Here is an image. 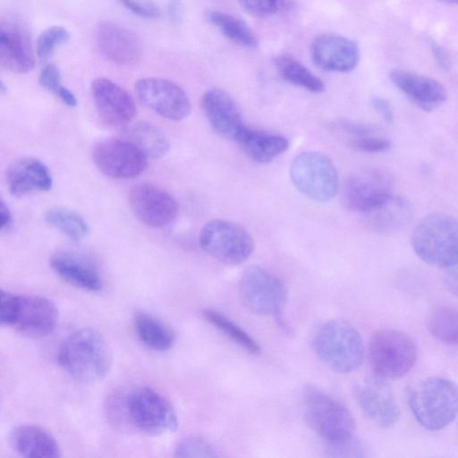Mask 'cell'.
<instances>
[{
	"mask_svg": "<svg viewBox=\"0 0 458 458\" xmlns=\"http://www.w3.org/2000/svg\"><path fill=\"white\" fill-rule=\"evenodd\" d=\"M60 367L75 380L94 384L103 380L113 364L112 349L93 328H80L67 335L57 352Z\"/></svg>",
	"mask_w": 458,
	"mask_h": 458,
	"instance_id": "6da1fadb",
	"label": "cell"
},
{
	"mask_svg": "<svg viewBox=\"0 0 458 458\" xmlns=\"http://www.w3.org/2000/svg\"><path fill=\"white\" fill-rule=\"evenodd\" d=\"M408 404L421 427L440 430L458 415V386L448 378L427 377L410 389Z\"/></svg>",
	"mask_w": 458,
	"mask_h": 458,
	"instance_id": "7a4b0ae2",
	"label": "cell"
},
{
	"mask_svg": "<svg viewBox=\"0 0 458 458\" xmlns=\"http://www.w3.org/2000/svg\"><path fill=\"white\" fill-rule=\"evenodd\" d=\"M411 242L421 260L445 269L458 261V220L441 212L428 214L413 229Z\"/></svg>",
	"mask_w": 458,
	"mask_h": 458,
	"instance_id": "3957f363",
	"label": "cell"
},
{
	"mask_svg": "<svg viewBox=\"0 0 458 458\" xmlns=\"http://www.w3.org/2000/svg\"><path fill=\"white\" fill-rule=\"evenodd\" d=\"M312 346L318 359L338 373L357 369L364 357V344L360 333L342 319L323 324L314 335Z\"/></svg>",
	"mask_w": 458,
	"mask_h": 458,
	"instance_id": "277c9868",
	"label": "cell"
},
{
	"mask_svg": "<svg viewBox=\"0 0 458 458\" xmlns=\"http://www.w3.org/2000/svg\"><path fill=\"white\" fill-rule=\"evenodd\" d=\"M0 322L32 337L51 334L58 322V310L50 300L0 291Z\"/></svg>",
	"mask_w": 458,
	"mask_h": 458,
	"instance_id": "5b68a950",
	"label": "cell"
},
{
	"mask_svg": "<svg viewBox=\"0 0 458 458\" xmlns=\"http://www.w3.org/2000/svg\"><path fill=\"white\" fill-rule=\"evenodd\" d=\"M303 408L309 426L330 445L353 437L355 420L351 411L321 390L313 386L306 388Z\"/></svg>",
	"mask_w": 458,
	"mask_h": 458,
	"instance_id": "8992f818",
	"label": "cell"
},
{
	"mask_svg": "<svg viewBox=\"0 0 458 458\" xmlns=\"http://www.w3.org/2000/svg\"><path fill=\"white\" fill-rule=\"evenodd\" d=\"M369 359L375 375L385 379L399 378L415 365L417 347L407 334L382 329L375 332L369 340Z\"/></svg>",
	"mask_w": 458,
	"mask_h": 458,
	"instance_id": "52a82bcc",
	"label": "cell"
},
{
	"mask_svg": "<svg viewBox=\"0 0 458 458\" xmlns=\"http://www.w3.org/2000/svg\"><path fill=\"white\" fill-rule=\"evenodd\" d=\"M128 420L141 432L160 436L178 427L176 411L170 401L158 391L142 386L124 397Z\"/></svg>",
	"mask_w": 458,
	"mask_h": 458,
	"instance_id": "ba28073f",
	"label": "cell"
},
{
	"mask_svg": "<svg viewBox=\"0 0 458 458\" xmlns=\"http://www.w3.org/2000/svg\"><path fill=\"white\" fill-rule=\"evenodd\" d=\"M290 177L301 194L318 202L330 201L338 191L335 166L327 155L318 151L296 156L290 167Z\"/></svg>",
	"mask_w": 458,
	"mask_h": 458,
	"instance_id": "9c48e42d",
	"label": "cell"
},
{
	"mask_svg": "<svg viewBox=\"0 0 458 458\" xmlns=\"http://www.w3.org/2000/svg\"><path fill=\"white\" fill-rule=\"evenodd\" d=\"M200 248L216 260L227 265H239L252 254L255 243L242 225L228 220L216 219L201 229Z\"/></svg>",
	"mask_w": 458,
	"mask_h": 458,
	"instance_id": "30bf717a",
	"label": "cell"
},
{
	"mask_svg": "<svg viewBox=\"0 0 458 458\" xmlns=\"http://www.w3.org/2000/svg\"><path fill=\"white\" fill-rule=\"evenodd\" d=\"M240 298L251 312L260 316H280L286 300V288L275 275L258 266L244 270L240 281Z\"/></svg>",
	"mask_w": 458,
	"mask_h": 458,
	"instance_id": "8fae6325",
	"label": "cell"
},
{
	"mask_svg": "<svg viewBox=\"0 0 458 458\" xmlns=\"http://www.w3.org/2000/svg\"><path fill=\"white\" fill-rule=\"evenodd\" d=\"M92 157L104 174L116 179L134 178L148 165L145 153L125 138L99 141L93 149Z\"/></svg>",
	"mask_w": 458,
	"mask_h": 458,
	"instance_id": "7c38bea8",
	"label": "cell"
},
{
	"mask_svg": "<svg viewBox=\"0 0 458 458\" xmlns=\"http://www.w3.org/2000/svg\"><path fill=\"white\" fill-rule=\"evenodd\" d=\"M135 92L144 106L164 118L180 121L191 113V106L187 94L172 81L142 78L135 83Z\"/></svg>",
	"mask_w": 458,
	"mask_h": 458,
	"instance_id": "4fadbf2b",
	"label": "cell"
},
{
	"mask_svg": "<svg viewBox=\"0 0 458 458\" xmlns=\"http://www.w3.org/2000/svg\"><path fill=\"white\" fill-rule=\"evenodd\" d=\"M392 175L381 168H366L352 174L344 186V200L353 211L365 213L393 195Z\"/></svg>",
	"mask_w": 458,
	"mask_h": 458,
	"instance_id": "5bb4252c",
	"label": "cell"
},
{
	"mask_svg": "<svg viewBox=\"0 0 458 458\" xmlns=\"http://www.w3.org/2000/svg\"><path fill=\"white\" fill-rule=\"evenodd\" d=\"M354 394L362 413L377 426L388 428L398 420L400 410L385 378L375 375L364 379Z\"/></svg>",
	"mask_w": 458,
	"mask_h": 458,
	"instance_id": "9a60e30c",
	"label": "cell"
},
{
	"mask_svg": "<svg viewBox=\"0 0 458 458\" xmlns=\"http://www.w3.org/2000/svg\"><path fill=\"white\" fill-rule=\"evenodd\" d=\"M129 203L138 219L154 228L170 225L179 210L173 196L151 183H140L131 187Z\"/></svg>",
	"mask_w": 458,
	"mask_h": 458,
	"instance_id": "2e32d148",
	"label": "cell"
},
{
	"mask_svg": "<svg viewBox=\"0 0 458 458\" xmlns=\"http://www.w3.org/2000/svg\"><path fill=\"white\" fill-rule=\"evenodd\" d=\"M91 94L98 116L109 126L126 125L136 114L131 96L107 78L95 79L91 83Z\"/></svg>",
	"mask_w": 458,
	"mask_h": 458,
	"instance_id": "e0dca14e",
	"label": "cell"
},
{
	"mask_svg": "<svg viewBox=\"0 0 458 458\" xmlns=\"http://www.w3.org/2000/svg\"><path fill=\"white\" fill-rule=\"evenodd\" d=\"M96 42L101 54L119 65H132L142 56V44L131 30L112 21L99 22Z\"/></svg>",
	"mask_w": 458,
	"mask_h": 458,
	"instance_id": "ac0fdd59",
	"label": "cell"
},
{
	"mask_svg": "<svg viewBox=\"0 0 458 458\" xmlns=\"http://www.w3.org/2000/svg\"><path fill=\"white\" fill-rule=\"evenodd\" d=\"M310 54L315 64L328 72H351L360 60L358 45L350 38L334 34L315 38L311 44Z\"/></svg>",
	"mask_w": 458,
	"mask_h": 458,
	"instance_id": "d6986e66",
	"label": "cell"
},
{
	"mask_svg": "<svg viewBox=\"0 0 458 458\" xmlns=\"http://www.w3.org/2000/svg\"><path fill=\"white\" fill-rule=\"evenodd\" d=\"M201 106L212 129L221 137L235 140L244 127L237 104L219 89L206 91Z\"/></svg>",
	"mask_w": 458,
	"mask_h": 458,
	"instance_id": "ffe728a7",
	"label": "cell"
},
{
	"mask_svg": "<svg viewBox=\"0 0 458 458\" xmlns=\"http://www.w3.org/2000/svg\"><path fill=\"white\" fill-rule=\"evenodd\" d=\"M389 76L393 84L424 111H433L446 100L445 88L435 79L400 69L392 70Z\"/></svg>",
	"mask_w": 458,
	"mask_h": 458,
	"instance_id": "44dd1931",
	"label": "cell"
},
{
	"mask_svg": "<svg viewBox=\"0 0 458 458\" xmlns=\"http://www.w3.org/2000/svg\"><path fill=\"white\" fill-rule=\"evenodd\" d=\"M6 180L9 191L15 197H22L34 191H47L53 179L47 166L33 157L21 158L8 168Z\"/></svg>",
	"mask_w": 458,
	"mask_h": 458,
	"instance_id": "7402d4cb",
	"label": "cell"
},
{
	"mask_svg": "<svg viewBox=\"0 0 458 458\" xmlns=\"http://www.w3.org/2000/svg\"><path fill=\"white\" fill-rule=\"evenodd\" d=\"M0 61L2 65L17 73L34 67V55L28 33L20 26L2 25L0 31Z\"/></svg>",
	"mask_w": 458,
	"mask_h": 458,
	"instance_id": "603a6c76",
	"label": "cell"
},
{
	"mask_svg": "<svg viewBox=\"0 0 458 458\" xmlns=\"http://www.w3.org/2000/svg\"><path fill=\"white\" fill-rule=\"evenodd\" d=\"M9 442L13 450L24 457L54 458L62 455L55 437L46 428L22 424L12 429Z\"/></svg>",
	"mask_w": 458,
	"mask_h": 458,
	"instance_id": "cb8c5ba5",
	"label": "cell"
},
{
	"mask_svg": "<svg viewBox=\"0 0 458 458\" xmlns=\"http://www.w3.org/2000/svg\"><path fill=\"white\" fill-rule=\"evenodd\" d=\"M52 270L65 282L89 292H100L103 280L98 269L85 259L58 252L49 260Z\"/></svg>",
	"mask_w": 458,
	"mask_h": 458,
	"instance_id": "d4e9b609",
	"label": "cell"
},
{
	"mask_svg": "<svg viewBox=\"0 0 458 458\" xmlns=\"http://www.w3.org/2000/svg\"><path fill=\"white\" fill-rule=\"evenodd\" d=\"M366 226L377 233L397 231L412 218V207L405 198L393 194L381 204L363 213Z\"/></svg>",
	"mask_w": 458,
	"mask_h": 458,
	"instance_id": "484cf974",
	"label": "cell"
},
{
	"mask_svg": "<svg viewBox=\"0 0 458 458\" xmlns=\"http://www.w3.org/2000/svg\"><path fill=\"white\" fill-rule=\"evenodd\" d=\"M235 141L250 159L260 164L273 161L289 148L288 140L282 135L245 126L240 131Z\"/></svg>",
	"mask_w": 458,
	"mask_h": 458,
	"instance_id": "4316f807",
	"label": "cell"
},
{
	"mask_svg": "<svg viewBox=\"0 0 458 458\" xmlns=\"http://www.w3.org/2000/svg\"><path fill=\"white\" fill-rule=\"evenodd\" d=\"M133 327L139 339L152 350L165 352L174 344V331L149 313L137 311L133 316Z\"/></svg>",
	"mask_w": 458,
	"mask_h": 458,
	"instance_id": "83f0119b",
	"label": "cell"
},
{
	"mask_svg": "<svg viewBox=\"0 0 458 458\" xmlns=\"http://www.w3.org/2000/svg\"><path fill=\"white\" fill-rule=\"evenodd\" d=\"M123 134L125 139L134 143L148 157H162L170 148L165 135L155 125L146 122H137L127 126Z\"/></svg>",
	"mask_w": 458,
	"mask_h": 458,
	"instance_id": "f1b7e54d",
	"label": "cell"
},
{
	"mask_svg": "<svg viewBox=\"0 0 458 458\" xmlns=\"http://www.w3.org/2000/svg\"><path fill=\"white\" fill-rule=\"evenodd\" d=\"M205 16L210 24L238 46L255 47L258 45L256 35L242 20L216 10L208 11Z\"/></svg>",
	"mask_w": 458,
	"mask_h": 458,
	"instance_id": "f546056e",
	"label": "cell"
},
{
	"mask_svg": "<svg viewBox=\"0 0 458 458\" xmlns=\"http://www.w3.org/2000/svg\"><path fill=\"white\" fill-rule=\"evenodd\" d=\"M275 64L286 81L314 93L325 90L324 82L294 57L281 55L276 58Z\"/></svg>",
	"mask_w": 458,
	"mask_h": 458,
	"instance_id": "4dcf8cb0",
	"label": "cell"
},
{
	"mask_svg": "<svg viewBox=\"0 0 458 458\" xmlns=\"http://www.w3.org/2000/svg\"><path fill=\"white\" fill-rule=\"evenodd\" d=\"M427 327L439 342L458 346V309L452 306L436 308L428 316Z\"/></svg>",
	"mask_w": 458,
	"mask_h": 458,
	"instance_id": "1f68e13d",
	"label": "cell"
},
{
	"mask_svg": "<svg viewBox=\"0 0 458 458\" xmlns=\"http://www.w3.org/2000/svg\"><path fill=\"white\" fill-rule=\"evenodd\" d=\"M44 217L47 225L72 241H80L89 233V226L85 219L69 208H51L47 210Z\"/></svg>",
	"mask_w": 458,
	"mask_h": 458,
	"instance_id": "d6a6232c",
	"label": "cell"
},
{
	"mask_svg": "<svg viewBox=\"0 0 458 458\" xmlns=\"http://www.w3.org/2000/svg\"><path fill=\"white\" fill-rule=\"evenodd\" d=\"M202 316L210 325L244 350L253 354L260 352V347L255 340L224 314L214 310L206 309L203 310Z\"/></svg>",
	"mask_w": 458,
	"mask_h": 458,
	"instance_id": "836d02e7",
	"label": "cell"
},
{
	"mask_svg": "<svg viewBox=\"0 0 458 458\" xmlns=\"http://www.w3.org/2000/svg\"><path fill=\"white\" fill-rule=\"evenodd\" d=\"M70 32L62 26H51L38 36L36 43V51L39 59L50 56L56 47L69 41Z\"/></svg>",
	"mask_w": 458,
	"mask_h": 458,
	"instance_id": "e575fe53",
	"label": "cell"
},
{
	"mask_svg": "<svg viewBox=\"0 0 458 458\" xmlns=\"http://www.w3.org/2000/svg\"><path fill=\"white\" fill-rule=\"evenodd\" d=\"M176 457H216L214 446L200 436H189L182 439L175 447Z\"/></svg>",
	"mask_w": 458,
	"mask_h": 458,
	"instance_id": "d590c367",
	"label": "cell"
},
{
	"mask_svg": "<svg viewBox=\"0 0 458 458\" xmlns=\"http://www.w3.org/2000/svg\"><path fill=\"white\" fill-rule=\"evenodd\" d=\"M350 147L362 153H380L387 150L391 142L383 137L373 134L351 139Z\"/></svg>",
	"mask_w": 458,
	"mask_h": 458,
	"instance_id": "8d00e7d4",
	"label": "cell"
},
{
	"mask_svg": "<svg viewBox=\"0 0 458 458\" xmlns=\"http://www.w3.org/2000/svg\"><path fill=\"white\" fill-rule=\"evenodd\" d=\"M242 8L255 17H265L278 11L283 0H238Z\"/></svg>",
	"mask_w": 458,
	"mask_h": 458,
	"instance_id": "74e56055",
	"label": "cell"
},
{
	"mask_svg": "<svg viewBox=\"0 0 458 458\" xmlns=\"http://www.w3.org/2000/svg\"><path fill=\"white\" fill-rule=\"evenodd\" d=\"M38 82L41 87L54 93L56 97H58L65 88L61 84V73L59 69L53 64H48L41 69Z\"/></svg>",
	"mask_w": 458,
	"mask_h": 458,
	"instance_id": "f35d334b",
	"label": "cell"
},
{
	"mask_svg": "<svg viewBox=\"0 0 458 458\" xmlns=\"http://www.w3.org/2000/svg\"><path fill=\"white\" fill-rule=\"evenodd\" d=\"M123 5L125 6L129 11H131L135 15H138L146 19H155L157 18L161 12L159 8L149 2L147 1H139V0H119Z\"/></svg>",
	"mask_w": 458,
	"mask_h": 458,
	"instance_id": "ab89813d",
	"label": "cell"
},
{
	"mask_svg": "<svg viewBox=\"0 0 458 458\" xmlns=\"http://www.w3.org/2000/svg\"><path fill=\"white\" fill-rule=\"evenodd\" d=\"M339 128L344 132L355 137L373 134V128L369 125L355 123L352 121L343 120L338 123Z\"/></svg>",
	"mask_w": 458,
	"mask_h": 458,
	"instance_id": "60d3db41",
	"label": "cell"
},
{
	"mask_svg": "<svg viewBox=\"0 0 458 458\" xmlns=\"http://www.w3.org/2000/svg\"><path fill=\"white\" fill-rule=\"evenodd\" d=\"M371 106L374 110L381 115V117L387 123H393L394 121V111L390 103L377 96H374L371 98Z\"/></svg>",
	"mask_w": 458,
	"mask_h": 458,
	"instance_id": "b9f144b4",
	"label": "cell"
},
{
	"mask_svg": "<svg viewBox=\"0 0 458 458\" xmlns=\"http://www.w3.org/2000/svg\"><path fill=\"white\" fill-rule=\"evenodd\" d=\"M444 284L446 289L456 298H458V261L445 268L444 274Z\"/></svg>",
	"mask_w": 458,
	"mask_h": 458,
	"instance_id": "7bdbcfd3",
	"label": "cell"
},
{
	"mask_svg": "<svg viewBox=\"0 0 458 458\" xmlns=\"http://www.w3.org/2000/svg\"><path fill=\"white\" fill-rule=\"evenodd\" d=\"M431 49L434 57L436 58L437 64L443 68V69H448L450 66V59L449 55L445 52V49H443L440 46H438L436 43L431 44Z\"/></svg>",
	"mask_w": 458,
	"mask_h": 458,
	"instance_id": "ee69618b",
	"label": "cell"
},
{
	"mask_svg": "<svg viewBox=\"0 0 458 458\" xmlns=\"http://www.w3.org/2000/svg\"><path fill=\"white\" fill-rule=\"evenodd\" d=\"M167 13L172 21H180L183 13L182 0H170L167 7Z\"/></svg>",
	"mask_w": 458,
	"mask_h": 458,
	"instance_id": "f6af8a7d",
	"label": "cell"
},
{
	"mask_svg": "<svg viewBox=\"0 0 458 458\" xmlns=\"http://www.w3.org/2000/svg\"><path fill=\"white\" fill-rule=\"evenodd\" d=\"M13 225V216L8 206L2 199L0 202V229L8 230Z\"/></svg>",
	"mask_w": 458,
	"mask_h": 458,
	"instance_id": "bcb514c9",
	"label": "cell"
},
{
	"mask_svg": "<svg viewBox=\"0 0 458 458\" xmlns=\"http://www.w3.org/2000/svg\"><path fill=\"white\" fill-rule=\"evenodd\" d=\"M439 1L445 3V4H458V0H439Z\"/></svg>",
	"mask_w": 458,
	"mask_h": 458,
	"instance_id": "7dc6e473",
	"label": "cell"
},
{
	"mask_svg": "<svg viewBox=\"0 0 458 458\" xmlns=\"http://www.w3.org/2000/svg\"><path fill=\"white\" fill-rule=\"evenodd\" d=\"M457 432H458V426H457Z\"/></svg>",
	"mask_w": 458,
	"mask_h": 458,
	"instance_id": "c3c4849f",
	"label": "cell"
}]
</instances>
